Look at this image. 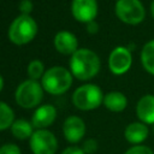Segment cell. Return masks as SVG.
I'll return each mask as SVG.
<instances>
[{"label":"cell","instance_id":"1","mask_svg":"<svg viewBox=\"0 0 154 154\" xmlns=\"http://www.w3.org/2000/svg\"><path fill=\"white\" fill-rule=\"evenodd\" d=\"M101 67L99 55L89 48H78L70 58V71L79 81L94 78Z\"/></svg>","mask_w":154,"mask_h":154},{"label":"cell","instance_id":"2","mask_svg":"<svg viewBox=\"0 0 154 154\" xmlns=\"http://www.w3.org/2000/svg\"><path fill=\"white\" fill-rule=\"evenodd\" d=\"M72 73L63 66H53L48 69L42 78L41 85L45 91L52 95H61L67 91L72 84Z\"/></svg>","mask_w":154,"mask_h":154},{"label":"cell","instance_id":"3","mask_svg":"<svg viewBox=\"0 0 154 154\" xmlns=\"http://www.w3.org/2000/svg\"><path fill=\"white\" fill-rule=\"evenodd\" d=\"M37 23L30 14H20L13 19L8 28V38L13 45L23 46L35 38Z\"/></svg>","mask_w":154,"mask_h":154},{"label":"cell","instance_id":"4","mask_svg":"<svg viewBox=\"0 0 154 154\" xmlns=\"http://www.w3.org/2000/svg\"><path fill=\"white\" fill-rule=\"evenodd\" d=\"M103 93L96 84L87 83L78 87L72 94V103L81 111H91L103 103Z\"/></svg>","mask_w":154,"mask_h":154},{"label":"cell","instance_id":"5","mask_svg":"<svg viewBox=\"0 0 154 154\" xmlns=\"http://www.w3.org/2000/svg\"><path fill=\"white\" fill-rule=\"evenodd\" d=\"M43 97V88L35 79L23 81L16 89L14 99L18 106L23 108H34L38 106Z\"/></svg>","mask_w":154,"mask_h":154},{"label":"cell","instance_id":"6","mask_svg":"<svg viewBox=\"0 0 154 154\" xmlns=\"http://www.w3.org/2000/svg\"><path fill=\"white\" fill-rule=\"evenodd\" d=\"M114 12L117 18L128 25H138L146 18V8L141 0H117Z\"/></svg>","mask_w":154,"mask_h":154},{"label":"cell","instance_id":"7","mask_svg":"<svg viewBox=\"0 0 154 154\" xmlns=\"http://www.w3.org/2000/svg\"><path fill=\"white\" fill-rule=\"evenodd\" d=\"M29 146L32 154H55L58 149V141L54 134L49 130L38 129L31 135Z\"/></svg>","mask_w":154,"mask_h":154},{"label":"cell","instance_id":"8","mask_svg":"<svg viewBox=\"0 0 154 154\" xmlns=\"http://www.w3.org/2000/svg\"><path fill=\"white\" fill-rule=\"evenodd\" d=\"M132 65V53L129 47L118 46L108 55V69L116 76L125 75Z\"/></svg>","mask_w":154,"mask_h":154},{"label":"cell","instance_id":"9","mask_svg":"<svg viewBox=\"0 0 154 154\" xmlns=\"http://www.w3.org/2000/svg\"><path fill=\"white\" fill-rule=\"evenodd\" d=\"M99 6L96 0H72L71 13L73 18L81 23H89L95 20Z\"/></svg>","mask_w":154,"mask_h":154},{"label":"cell","instance_id":"10","mask_svg":"<svg viewBox=\"0 0 154 154\" xmlns=\"http://www.w3.org/2000/svg\"><path fill=\"white\" fill-rule=\"evenodd\" d=\"M85 123L78 116H70L63 124V134L67 142L77 143L85 135Z\"/></svg>","mask_w":154,"mask_h":154},{"label":"cell","instance_id":"11","mask_svg":"<svg viewBox=\"0 0 154 154\" xmlns=\"http://www.w3.org/2000/svg\"><path fill=\"white\" fill-rule=\"evenodd\" d=\"M54 48L63 55H72L78 49L77 37L67 30L58 31L53 38Z\"/></svg>","mask_w":154,"mask_h":154},{"label":"cell","instance_id":"12","mask_svg":"<svg viewBox=\"0 0 154 154\" xmlns=\"http://www.w3.org/2000/svg\"><path fill=\"white\" fill-rule=\"evenodd\" d=\"M55 118H57V108L53 105L47 103V105L38 106L35 109L31 117V124L37 130L46 129L54 123Z\"/></svg>","mask_w":154,"mask_h":154},{"label":"cell","instance_id":"13","mask_svg":"<svg viewBox=\"0 0 154 154\" xmlns=\"http://www.w3.org/2000/svg\"><path fill=\"white\" fill-rule=\"evenodd\" d=\"M136 117L140 122L153 125L154 124V95L146 94L136 103Z\"/></svg>","mask_w":154,"mask_h":154},{"label":"cell","instance_id":"14","mask_svg":"<svg viewBox=\"0 0 154 154\" xmlns=\"http://www.w3.org/2000/svg\"><path fill=\"white\" fill-rule=\"evenodd\" d=\"M149 136V128L147 124L137 120L132 122L126 125L124 130V137L125 140L131 143L132 146L142 144Z\"/></svg>","mask_w":154,"mask_h":154},{"label":"cell","instance_id":"15","mask_svg":"<svg viewBox=\"0 0 154 154\" xmlns=\"http://www.w3.org/2000/svg\"><path fill=\"white\" fill-rule=\"evenodd\" d=\"M103 106L111 112L120 113L128 106V97L122 91H109L103 96Z\"/></svg>","mask_w":154,"mask_h":154},{"label":"cell","instance_id":"16","mask_svg":"<svg viewBox=\"0 0 154 154\" xmlns=\"http://www.w3.org/2000/svg\"><path fill=\"white\" fill-rule=\"evenodd\" d=\"M141 64L149 75L154 76V38L143 45L141 49Z\"/></svg>","mask_w":154,"mask_h":154},{"label":"cell","instance_id":"17","mask_svg":"<svg viewBox=\"0 0 154 154\" xmlns=\"http://www.w3.org/2000/svg\"><path fill=\"white\" fill-rule=\"evenodd\" d=\"M32 128L34 126L31 123H29L24 118H20L13 122V124L11 125V132L18 140H26V138H30L31 135L34 134Z\"/></svg>","mask_w":154,"mask_h":154},{"label":"cell","instance_id":"18","mask_svg":"<svg viewBox=\"0 0 154 154\" xmlns=\"http://www.w3.org/2000/svg\"><path fill=\"white\" fill-rule=\"evenodd\" d=\"M13 122H14L13 109L6 102L0 101V131L11 128Z\"/></svg>","mask_w":154,"mask_h":154},{"label":"cell","instance_id":"19","mask_svg":"<svg viewBox=\"0 0 154 154\" xmlns=\"http://www.w3.org/2000/svg\"><path fill=\"white\" fill-rule=\"evenodd\" d=\"M45 66H43V63L38 59H34L29 63L28 65V69H26V73L29 76L30 79H35L37 81L38 78H42L43 73H45Z\"/></svg>","mask_w":154,"mask_h":154},{"label":"cell","instance_id":"20","mask_svg":"<svg viewBox=\"0 0 154 154\" xmlns=\"http://www.w3.org/2000/svg\"><path fill=\"white\" fill-rule=\"evenodd\" d=\"M124 154H154L153 149L148 146L144 144H137V146H132L130 147Z\"/></svg>","mask_w":154,"mask_h":154},{"label":"cell","instance_id":"21","mask_svg":"<svg viewBox=\"0 0 154 154\" xmlns=\"http://www.w3.org/2000/svg\"><path fill=\"white\" fill-rule=\"evenodd\" d=\"M97 147H99V144H97L96 140H94V138H88L82 144V149L85 154H94L97 150Z\"/></svg>","mask_w":154,"mask_h":154},{"label":"cell","instance_id":"22","mask_svg":"<svg viewBox=\"0 0 154 154\" xmlns=\"http://www.w3.org/2000/svg\"><path fill=\"white\" fill-rule=\"evenodd\" d=\"M0 154H22V152L17 144L6 143L0 147Z\"/></svg>","mask_w":154,"mask_h":154},{"label":"cell","instance_id":"23","mask_svg":"<svg viewBox=\"0 0 154 154\" xmlns=\"http://www.w3.org/2000/svg\"><path fill=\"white\" fill-rule=\"evenodd\" d=\"M18 8L22 14H30L32 11V2L31 0H20Z\"/></svg>","mask_w":154,"mask_h":154},{"label":"cell","instance_id":"24","mask_svg":"<svg viewBox=\"0 0 154 154\" xmlns=\"http://www.w3.org/2000/svg\"><path fill=\"white\" fill-rule=\"evenodd\" d=\"M60 154H85V153L83 152L82 148L72 146V147H67V148H65Z\"/></svg>","mask_w":154,"mask_h":154},{"label":"cell","instance_id":"25","mask_svg":"<svg viewBox=\"0 0 154 154\" xmlns=\"http://www.w3.org/2000/svg\"><path fill=\"white\" fill-rule=\"evenodd\" d=\"M85 29H87V31L90 34V35H94V34H96L97 31H99V24L95 22V20H93V22H89V23H87V25H85Z\"/></svg>","mask_w":154,"mask_h":154},{"label":"cell","instance_id":"26","mask_svg":"<svg viewBox=\"0 0 154 154\" xmlns=\"http://www.w3.org/2000/svg\"><path fill=\"white\" fill-rule=\"evenodd\" d=\"M150 14H152V17H153V19H154V0H153L152 4H150Z\"/></svg>","mask_w":154,"mask_h":154},{"label":"cell","instance_id":"27","mask_svg":"<svg viewBox=\"0 0 154 154\" xmlns=\"http://www.w3.org/2000/svg\"><path fill=\"white\" fill-rule=\"evenodd\" d=\"M2 88H4V78H2V76L0 75V91L2 90Z\"/></svg>","mask_w":154,"mask_h":154},{"label":"cell","instance_id":"28","mask_svg":"<svg viewBox=\"0 0 154 154\" xmlns=\"http://www.w3.org/2000/svg\"><path fill=\"white\" fill-rule=\"evenodd\" d=\"M152 131H153V134H154V124L152 125Z\"/></svg>","mask_w":154,"mask_h":154}]
</instances>
